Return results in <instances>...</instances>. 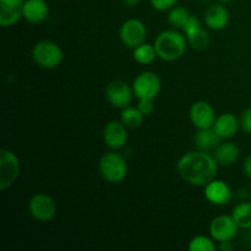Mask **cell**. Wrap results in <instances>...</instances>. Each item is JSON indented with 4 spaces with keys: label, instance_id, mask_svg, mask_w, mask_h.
Returning a JSON list of instances; mask_svg holds the SVG:
<instances>
[{
    "label": "cell",
    "instance_id": "cell-24",
    "mask_svg": "<svg viewBox=\"0 0 251 251\" xmlns=\"http://www.w3.org/2000/svg\"><path fill=\"white\" fill-rule=\"evenodd\" d=\"M216 240L212 237L206 235H196L189 243L188 249L190 251H215L217 245L215 244Z\"/></svg>",
    "mask_w": 251,
    "mask_h": 251
},
{
    "label": "cell",
    "instance_id": "cell-16",
    "mask_svg": "<svg viewBox=\"0 0 251 251\" xmlns=\"http://www.w3.org/2000/svg\"><path fill=\"white\" fill-rule=\"evenodd\" d=\"M49 6L46 0H25L22 17L31 24H41L48 17Z\"/></svg>",
    "mask_w": 251,
    "mask_h": 251
},
{
    "label": "cell",
    "instance_id": "cell-15",
    "mask_svg": "<svg viewBox=\"0 0 251 251\" xmlns=\"http://www.w3.org/2000/svg\"><path fill=\"white\" fill-rule=\"evenodd\" d=\"M212 127L221 139L228 140L237 135L240 129V122L233 113H223L216 118Z\"/></svg>",
    "mask_w": 251,
    "mask_h": 251
},
{
    "label": "cell",
    "instance_id": "cell-12",
    "mask_svg": "<svg viewBox=\"0 0 251 251\" xmlns=\"http://www.w3.org/2000/svg\"><path fill=\"white\" fill-rule=\"evenodd\" d=\"M190 120L196 129L212 127L216 120V113L212 105L206 100H198L190 108Z\"/></svg>",
    "mask_w": 251,
    "mask_h": 251
},
{
    "label": "cell",
    "instance_id": "cell-29",
    "mask_svg": "<svg viewBox=\"0 0 251 251\" xmlns=\"http://www.w3.org/2000/svg\"><path fill=\"white\" fill-rule=\"evenodd\" d=\"M199 27H201L200 20L196 16H194V15H190V17H189L188 21L185 22V25H184V27L181 28V31H183L184 34H188L189 32L194 31V29L199 28Z\"/></svg>",
    "mask_w": 251,
    "mask_h": 251
},
{
    "label": "cell",
    "instance_id": "cell-5",
    "mask_svg": "<svg viewBox=\"0 0 251 251\" xmlns=\"http://www.w3.org/2000/svg\"><path fill=\"white\" fill-rule=\"evenodd\" d=\"M20 174V159L7 149L0 151V190H6L16 183Z\"/></svg>",
    "mask_w": 251,
    "mask_h": 251
},
{
    "label": "cell",
    "instance_id": "cell-14",
    "mask_svg": "<svg viewBox=\"0 0 251 251\" xmlns=\"http://www.w3.org/2000/svg\"><path fill=\"white\" fill-rule=\"evenodd\" d=\"M229 11L222 4H212L203 12V21L208 28L213 31H222L229 24Z\"/></svg>",
    "mask_w": 251,
    "mask_h": 251
},
{
    "label": "cell",
    "instance_id": "cell-25",
    "mask_svg": "<svg viewBox=\"0 0 251 251\" xmlns=\"http://www.w3.org/2000/svg\"><path fill=\"white\" fill-rule=\"evenodd\" d=\"M22 17V9L0 7V25L1 27H11L16 25Z\"/></svg>",
    "mask_w": 251,
    "mask_h": 251
},
{
    "label": "cell",
    "instance_id": "cell-34",
    "mask_svg": "<svg viewBox=\"0 0 251 251\" xmlns=\"http://www.w3.org/2000/svg\"><path fill=\"white\" fill-rule=\"evenodd\" d=\"M220 2H222V4H227V2H232L234 1V0H218Z\"/></svg>",
    "mask_w": 251,
    "mask_h": 251
},
{
    "label": "cell",
    "instance_id": "cell-11",
    "mask_svg": "<svg viewBox=\"0 0 251 251\" xmlns=\"http://www.w3.org/2000/svg\"><path fill=\"white\" fill-rule=\"evenodd\" d=\"M129 127L120 120H112L107 123L103 129V140L107 147H109L112 151L123 149L126 145L129 134H127Z\"/></svg>",
    "mask_w": 251,
    "mask_h": 251
},
{
    "label": "cell",
    "instance_id": "cell-13",
    "mask_svg": "<svg viewBox=\"0 0 251 251\" xmlns=\"http://www.w3.org/2000/svg\"><path fill=\"white\" fill-rule=\"evenodd\" d=\"M205 188V198L210 203L216 206H226L233 198L232 189L226 181L221 179H213Z\"/></svg>",
    "mask_w": 251,
    "mask_h": 251
},
{
    "label": "cell",
    "instance_id": "cell-4",
    "mask_svg": "<svg viewBox=\"0 0 251 251\" xmlns=\"http://www.w3.org/2000/svg\"><path fill=\"white\" fill-rule=\"evenodd\" d=\"M32 59L43 69H55L64 59L63 49L59 44L51 41L38 42L32 50Z\"/></svg>",
    "mask_w": 251,
    "mask_h": 251
},
{
    "label": "cell",
    "instance_id": "cell-6",
    "mask_svg": "<svg viewBox=\"0 0 251 251\" xmlns=\"http://www.w3.org/2000/svg\"><path fill=\"white\" fill-rule=\"evenodd\" d=\"M161 78L153 71H144L139 74L132 82L134 96L139 100H142V98L154 100L161 92Z\"/></svg>",
    "mask_w": 251,
    "mask_h": 251
},
{
    "label": "cell",
    "instance_id": "cell-18",
    "mask_svg": "<svg viewBox=\"0 0 251 251\" xmlns=\"http://www.w3.org/2000/svg\"><path fill=\"white\" fill-rule=\"evenodd\" d=\"M221 141H222V139L218 136L213 127L199 129L194 136V144H195L196 150H200L203 152L215 151Z\"/></svg>",
    "mask_w": 251,
    "mask_h": 251
},
{
    "label": "cell",
    "instance_id": "cell-21",
    "mask_svg": "<svg viewBox=\"0 0 251 251\" xmlns=\"http://www.w3.org/2000/svg\"><path fill=\"white\" fill-rule=\"evenodd\" d=\"M145 115L140 112L137 107H127L123 108L122 113H120V120L126 125L129 129H136L140 127L144 123Z\"/></svg>",
    "mask_w": 251,
    "mask_h": 251
},
{
    "label": "cell",
    "instance_id": "cell-28",
    "mask_svg": "<svg viewBox=\"0 0 251 251\" xmlns=\"http://www.w3.org/2000/svg\"><path fill=\"white\" fill-rule=\"evenodd\" d=\"M137 108H139L140 112H141L145 117H149V115H151L154 110L153 100H149V98H142V100H139Z\"/></svg>",
    "mask_w": 251,
    "mask_h": 251
},
{
    "label": "cell",
    "instance_id": "cell-20",
    "mask_svg": "<svg viewBox=\"0 0 251 251\" xmlns=\"http://www.w3.org/2000/svg\"><path fill=\"white\" fill-rule=\"evenodd\" d=\"M132 58L136 63L142 64V65H149V64L153 63L154 59L158 58V56H157V51L153 44L142 43L132 49Z\"/></svg>",
    "mask_w": 251,
    "mask_h": 251
},
{
    "label": "cell",
    "instance_id": "cell-23",
    "mask_svg": "<svg viewBox=\"0 0 251 251\" xmlns=\"http://www.w3.org/2000/svg\"><path fill=\"white\" fill-rule=\"evenodd\" d=\"M190 12L183 6H178L176 5L174 7H172L168 12V22L174 27V28H183L185 22L188 21V19L190 17Z\"/></svg>",
    "mask_w": 251,
    "mask_h": 251
},
{
    "label": "cell",
    "instance_id": "cell-32",
    "mask_svg": "<svg viewBox=\"0 0 251 251\" xmlns=\"http://www.w3.org/2000/svg\"><path fill=\"white\" fill-rule=\"evenodd\" d=\"M243 169H244L245 176L251 180V154L247 156V158L244 159V163H243Z\"/></svg>",
    "mask_w": 251,
    "mask_h": 251
},
{
    "label": "cell",
    "instance_id": "cell-22",
    "mask_svg": "<svg viewBox=\"0 0 251 251\" xmlns=\"http://www.w3.org/2000/svg\"><path fill=\"white\" fill-rule=\"evenodd\" d=\"M233 218L242 229H251V202H240L233 208Z\"/></svg>",
    "mask_w": 251,
    "mask_h": 251
},
{
    "label": "cell",
    "instance_id": "cell-2",
    "mask_svg": "<svg viewBox=\"0 0 251 251\" xmlns=\"http://www.w3.org/2000/svg\"><path fill=\"white\" fill-rule=\"evenodd\" d=\"M186 43L188 39L185 34L176 29H167L156 37L153 46L159 59L164 61H176L185 54Z\"/></svg>",
    "mask_w": 251,
    "mask_h": 251
},
{
    "label": "cell",
    "instance_id": "cell-33",
    "mask_svg": "<svg viewBox=\"0 0 251 251\" xmlns=\"http://www.w3.org/2000/svg\"><path fill=\"white\" fill-rule=\"evenodd\" d=\"M140 1H141V0H123L124 5H126V6L129 7L136 6V5L140 4Z\"/></svg>",
    "mask_w": 251,
    "mask_h": 251
},
{
    "label": "cell",
    "instance_id": "cell-27",
    "mask_svg": "<svg viewBox=\"0 0 251 251\" xmlns=\"http://www.w3.org/2000/svg\"><path fill=\"white\" fill-rule=\"evenodd\" d=\"M240 122V129L245 132V134L251 135V108H247L243 110L242 115L239 118Z\"/></svg>",
    "mask_w": 251,
    "mask_h": 251
},
{
    "label": "cell",
    "instance_id": "cell-10",
    "mask_svg": "<svg viewBox=\"0 0 251 251\" xmlns=\"http://www.w3.org/2000/svg\"><path fill=\"white\" fill-rule=\"evenodd\" d=\"M239 226L234 221L233 216L222 215L213 218L210 225V234L216 242L233 240L238 235Z\"/></svg>",
    "mask_w": 251,
    "mask_h": 251
},
{
    "label": "cell",
    "instance_id": "cell-9",
    "mask_svg": "<svg viewBox=\"0 0 251 251\" xmlns=\"http://www.w3.org/2000/svg\"><path fill=\"white\" fill-rule=\"evenodd\" d=\"M105 97L113 107L123 109L131 103L134 97L132 86L122 80L110 81L105 87Z\"/></svg>",
    "mask_w": 251,
    "mask_h": 251
},
{
    "label": "cell",
    "instance_id": "cell-1",
    "mask_svg": "<svg viewBox=\"0 0 251 251\" xmlns=\"http://www.w3.org/2000/svg\"><path fill=\"white\" fill-rule=\"evenodd\" d=\"M218 166L215 156L200 150L183 154L176 163L179 176L193 186H206L217 176Z\"/></svg>",
    "mask_w": 251,
    "mask_h": 251
},
{
    "label": "cell",
    "instance_id": "cell-31",
    "mask_svg": "<svg viewBox=\"0 0 251 251\" xmlns=\"http://www.w3.org/2000/svg\"><path fill=\"white\" fill-rule=\"evenodd\" d=\"M217 249L221 251H232L234 249V244L232 243V240H225V242H220Z\"/></svg>",
    "mask_w": 251,
    "mask_h": 251
},
{
    "label": "cell",
    "instance_id": "cell-30",
    "mask_svg": "<svg viewBox=\"0 0 251 251\" xmlns=\"http://www.w3.org/2000/svg\"><path fill=\"white\" fill-rule=\"evenodd\" d=\"M25 0H0V7L9 9H22Z\"/></svg>",
    "mask_w": 251,
    "mask_h": 251
},
{
    "label": "cell",
    "instance_id": "cell-8",
    "mask_svg": "<svg viewBox=\"0 0 251 251\" xmlns=\"http://www.w3.org/2000/svg\"><path fill=\"white\" fill-rule=\"evenodd\" d=\"M147 36V27L141 20L129 19L122 25L119 38L126 48L134 49L145 43Z\"/></svg>",
    "mask_w": 251,
    "mask_h": 251
},
{
    "label": "cell",
    "instance_id": "cell-17",
    "mask_svg": "<svg viewBox=\"0 0 251 251\" xmlns=\"http://www.w3.org/2000/svg\"><path fill=\"white\" fill-rule=\"evenodd\" d=\"M213 152H215L213 156H215L216 161L222 167L233 166L240 156L239 146L235 142L227 141V140H225L223 142L221 141Z\"/></svg>",
    "mask_w": 251,
    "mask_h": 251
},
{
    "label": "cell",
    "instance_id": "cell-7",
    "mask_svg": "<svg viewBox=\"0 0 251 251\" xmlns=\"http://www.w3.org/2000/svg\"><path fill=\"white\" fill-rule=\"evenodd\" d=\"M28 212L32 218L38 222H49L56 215V203L53 198L47 194H36L32 196L28 202Z\"/></svg>",
    "mask_w": 251,
    "mask_h": 251
},
{
    "label": "cell",
    "instance_id": "cell-26",
    "mask_svg": "<svg viewBox=\"0 0 251 251\" xmlns=\"http://www.w3.org/2000/svg\"><path fill=\"white\" fill-rule=\"evenodd\" d=\"M178 1L179 0H150V4L157 11H169Z\"/></svg>",
    "mask_w": 251,
    "mask_h": 251
},
{
    "label": "cell",
    "instance_id": "cell-19",
    "mask_svg": "<svg viewBox=\"0 0 251 251\" xmlns=\"http://www.w3.org/2000/svg\"><path fill=\"white\" fill-rule=\"evenodd\" d=\"M185 37L188 39L189 46L191 48L196 49V50H205V49L208 48L211 43L210 34L202 27H199V28L189 32L188 34H185Z\"/></svg>",
    "mask_w": 251,
    "mask_h": 251
},
{
    "label": "cell",
    "instance_id": "cell-3",
    "mask_svg": "<svg viewBox=\"0 0 251 251\" xmlns=\"http://www.w3.org/2000/svg\"><path fill=\"white\" fill-rule=\"evenodd\" d=\"M98 169L102 178L110 184L122 183L127 176L126 161L122 154L114 151L107 152L100 157Z\"/></svg>",
    "mask_w": 251,
    "mask_h": 251
}]
</instances>
